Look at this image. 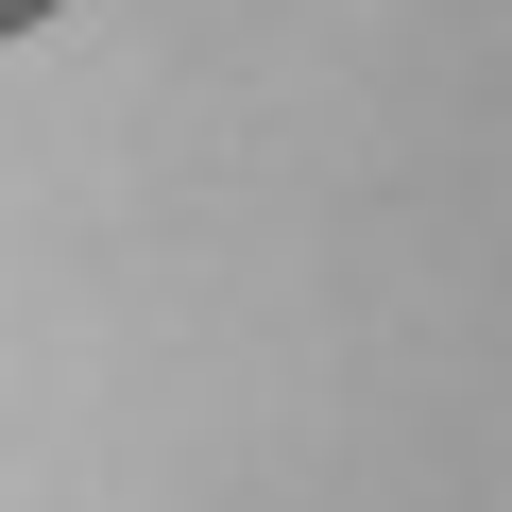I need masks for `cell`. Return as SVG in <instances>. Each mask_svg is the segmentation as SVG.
<instances>
[{"label":"cell","mask_w":512,"mask_h":512,"mask_svg":"<svg viewBox=\"0 0 512 512\" xmlns=\"http://www.w3.org/2000/svg\"><path fill=\"white\" fill-rule=\"evenodd\" d=\"M52 18H69V0H0V52H18V35H52Z\"/></svg>","instance_id":"cell-1"}]
</instances>
